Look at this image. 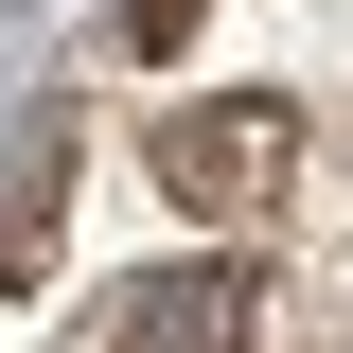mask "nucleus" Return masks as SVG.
Returning <instances> with one entry per match:
<instances>
[{
	"mask_svg": "<svg viewBox=\"0 0 353 353\" xmlns=\"http://www.w3.org/2000/svg\"><path fill=\"white\" fill-rule=\"evenodd\" d=\"M283 176H301V106H283V88L159 106V194L176 212H283Z\"/></svg>",
	"mask_w": 353,
	"mask_h": 353,
	"instance_id": "obj_1",
	"label": "nucleus"
},
{
	"mask_svg": "<svg viewBox=\"0 0 353 353\" xmlns=\"http://www.w3.org/2000/svg\"><path fill=\"white\" fill-rule=\"evenodd\" d=\"M88 353H248V265H230V248L124 265V283L88 301Z\"/></svg>",
	"mask_w": 353,
	"mask_h": 353,
	"instance_id": "obj_2",
	"label": "nucleus"
},
{
	"mask_svg": "<svg viewBox=\"0 0 353 353\" xmlns=\"http://www.w3.org/2000/svg\"><path fill=\"white\" fill-rule=\"evenodd\" d=\"M141 36H176V0H141Z\"/></svg>",
	"mask_w": 353,
	"mask_h": 353,
	"instance_id": "obj_3",
	"label": "nucleus"
}]
</instances>
